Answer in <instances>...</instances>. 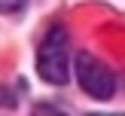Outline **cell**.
Returning <instances> with one entry per match:
<instances>
[{
	"instance_id": "obj_1",
	"label": "cell",
	"mask_w": 125,
	"mask_h": 116,
	"mask_svg": "<svg viewBox=\"0 0 125 116\" xmlns=\"http://www.w3.org/2000/svg\"><path fill=\"white\" fill-rule=\"evenodd\" d=\"M37 70L46 83L64 85L70 79V49H67V34L64 28H52L46 34V40L40 43L37 52Z\"/></svg>"
},
{
	"instance_id": "obj_2",
	"label": "cell",
	"mask_w": 125,
	"mask_h": 116,
	"mask_svg": "<svg viewBox=\"0 0 125 116\" xmlns=\"http://www.w3.org/2000/svg\"><path fill=\"white\" fill-rule=\"evenodd\" d=\"M76 79H79V85H83L85 95L98 98V101H107V98L113 95V89H116V79H113V73L107 70V64H101V61H98L95 55H89V52L76 55Z\"/></svg>"
},
{
	"instance_id": "obj_3",
	"label": "cell",
	"mask_w": 125,
	"mask_h": 116,
	"mask_svg": "<svg viewBox=\"0 0 125 116\" xmlns=\"http://www.w3.org/2000/svg\"><path fill=\"white\" fill-rule=\"evenodd\" d=\"M34 116H64L55 104H37V110H34Z\"/></svg>"
},
{
	"instance_id": "obj_4",
	"label": "cell",
	"mask_w": 125,
	"mask_h": 116,
	"mask_svg": "<svg viewBox=\"0 0 125 116\" xmlns=\"http://www.w3.org/2000/svg\"><path fill=\"white\" fill-rule=\"evenodd\" d=\"M28 3V0H0V6H3V12H18L21 6Z\"/></svg>"
},
{
	"instance_id": "obj_5",
	"label": "cell",
	"mask_w": 125,
	"mask_h": 116,
	"mask_svg": "<svg viewBox=\"0 0 125 116\" xmlns=\"http://www.w3.org/2000/svg\"><path fill=\"white\" fill-rule=\"evenodd\" d=\"M92 116H125V113H92Z\"/></svg>"
}]
</instances>
